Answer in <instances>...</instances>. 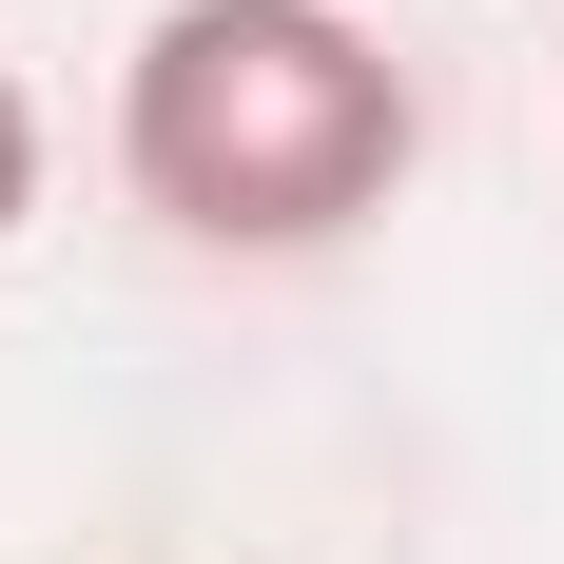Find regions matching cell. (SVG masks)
<instances>
[{
  "instance_id": "cell-1",
  "label": "cell",
  "mask_w": 564,
  "mask_h": 564,
  "mask_svg": "<svg viewBox=\"0 0 564 564\" xmlns=\"http://www.w3.org/2000/svg\"><path fill=\"white\" fill-rule=\"evenodd\" d=\"M409 156H429V117H409L390 40L332 0H175L117 58V175L195 253H332L409 195Z\"/></svg>"
},
{
  "instance_id": "cell-2",
  "label": "cell",
  "mask_w": 564,
  "mask_h": 564,
  "mask_svg": "<svg viewBox=\"0 0 564 564\" xmlns=\"http://www.w3.org/2000/svg\"><path fill=\"white\" fill-rule=\"evenodd\" d=\"M40 215V98H20V78H0V234Z\"/></svg>"
}]
</instances>
